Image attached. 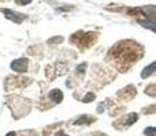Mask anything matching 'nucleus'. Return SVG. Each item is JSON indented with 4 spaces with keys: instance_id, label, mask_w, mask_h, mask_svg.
Listing matches in <instances>:
<instances>
[{
    "instance_id": "obj_5",
    "label": "nucleus",
    "mask_w": 156,
    "mask_h": 136,
    "mask_svg": "<svg viewBox=\"0 0 156 136\" xmlns=\"http://www.w3.org/2000/svg\"><path fill=\"white\" fill-rule=\"evenodd\" d=\"M141 25H143L145 29L154 30V32L156 33V22H141Z\"/></svg>"
},
{
    "instance_id": "obj_8",
    "label": "nucleus",
    "mask_w": 156,
    "mask_h": 136,
    "mask_svg": "<svg viewBox=\"0 0 156 136\" xmlns=\"http://www.w3.org/2000/svg\"><path fill=\"white\" fill-rule=\"evenodd\" d=\"M92 99H94V94L93 93H89L88 95L83 98V102H89V101H92Z\"/></svg>"
},
{
    "instance_id": "obj_4",
    "label": "nucleus",
    "mask_w": 156,
    "mask_h": 136,
    "mask_svg": "<svg viewBox=\"0 0 156 136\" xmlns=\"http://www.w3.org/2000/svg\"><path fill=\"white\" fill-rule=\"evenodd\" d=\"M49 97H51V99L55 102V104H59V102L63 99V94H62V91H59V90H52L51 94H49Z\"/></svg>"
},
{
    "instance_id": "obj_7",
    "label": "nucleus",
    "mask_w": 156,
    "mask_h": 136,
    "mask_svg": "<svg viewBox=\"0 0 156 136\" xmlns=\"http://www.w3.org/2000/svg\"><path fill=\"white\" fill-rule=\"evenodd\" d=\"M136 120H137V114H136V113H132V116H130V118L126 121V124L127 125H130V124H133Z\"/></svg>"
},
{
    "instance_id": "obj_2",
    "label": "nucleus",
    "mask_w": 156,
    "mask_h": 136,
    "mask_svg": "<svg viewBox=\"0 0 156 136\" xmlns=\"http://www.w3.org/2000/svg\"><path fill=\"white\" fill-rule=\"evenodd\" d=\"M4 14L8 19H12L14 22H21V21L25 19V15H22V14H16V12L10 11V10H4Z\"/></svg>"
},
{
    "instance_id": "obj_1",
    "label": "nucleus",
    "mask_w": 156,
    "mask_h": 136,
    "mask_svg": "<svg viewBox=\"0 0 156 136\" xmlns=\"http://www.w3.org/2000/svg\"><path fill=\"white\" fill-rule=\"evenodd\" d=\"M27 60L26 59H18V60H14L11 63V68L16 72H26L27 69Z\"/></svg>"
},
{
    "instance_id": "obj_9",
    "label": "nucleus",
    "mask_w": 156,
    "mask_h": 136,
    "mask_svg": "<svg viewBox=\"0 0 156 136\" xmlns=\"http://www.w3.org/2000/svg\"><path fill=\"white\" fill-rule=\"evenodd\" d=\"M7 136H15V132H10V134H8Z\"/></svg>"
},
{
    "instance_id": "obj_3",
    "label": "nucleus",
    "mask_w": 156,
    "mask_h": 136,
    "mask_svg": "<svg viewBox=\"0 0 156 136\" xmlns=\"http://www.w3.org/2000/svg\"><path fill=\"white\" fill-rule=\"evenodd\" d=\"M156 71V61L155 63H152L151 65H148V67H145L143 69V72H141V76L143 78H148L149 75H152L154 72Z\"/></svg>"
},
{
    "instance_id": "obj_6",
    "label": "nucleus",
    "mask_w": 156,
    "mask_h": 136,
    "mask_svg": "<svg viewBox=\"0 0 156 136\" xmlns=\"http://www.w3.org/2000/svg\"><path fill=\"white\" fill-rule=\"evenodd\" d=\"M144 134L145 135H148V136H156V128H147L145 131H144Z\"/></svg>"
},
{
    "instance_id": "obj_10",
    "label": "nucleus",
    "mask_w": 156,
    "mask_h": 136,
    "mask_svg": "<svg viewBox=\"0 0 156 136\" xmlns=\"http://www.w3.org/2000/svg\"><path fill=\"white\" fill-rule=\"evenodd\" d=\"M58 136H67V135H65V134H59Z\"/></svg>"
}]
</instances>
